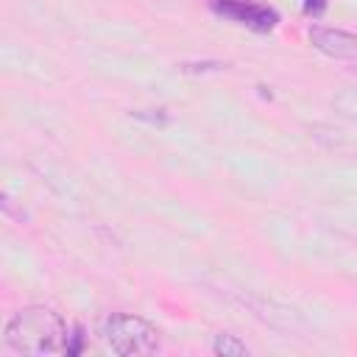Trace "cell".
Returning a JSON list of instances; mask_svg holds the SVG:
<instances>
[{
  "mask_svg": "<svg viewBox=\"0 0 357 357\" xmlns=\"http://www.w3.org/2000/svg\"><path fill=\"white\" fill-rule=\"evenodd\" d=\"M212 351H215L218 357H245L251 349H248L237 335L223 332V335H215V340H212Z\"/></svg>",
  "mask_w": 357,
  "mask_h": 357,
  "instance_id": "5",
  "label": "cell"
},
{
  "mask_svg": "<svg viewBox=\"0 0 357 357\" xmlns=\"http://www.w3.org/2000/svg\"><path fill=\"white\" fill-rule=\"evenodd\" d=\"M310 42L315 50L335 61H357V36L340 28H326V25H312L310 28Z\"/></svg>",
  "mask_w": 357,
  "mask_h": 357,
  "instance_id": "4",
  "label": "cell"
},
{
  "mask_svg": "<svg viewBox=\"0 0 357 357\" xmlns=\"http://www.w3.org/2000/svg\"><path fill=\"white\" fill-rule=\"evenodd\" d=\"M6 346L17 354L45 357L67 351L70 329L59 312L50 307H25L6 324Z\"/></svg>",
  "mask_w": 357,
  "mask_h": 357,
  "instance_id": "1",
  "label": "cell"
},
{
  "mask_svg": "<svg viewBox=\"0 0 357 357\" xmlns=\"http://www.w3.org/2000/svg\"><path fill=\"white\" fill-rule=\"evenodd\" d=\"M324 8H326V0H304V11L307 14H315L318 17Z\"/></svg>",
  "mask_w": 357,
  "mask_h": 357,
  "instance_id": "6",
  "label": "cell"
},
{
  "mask_svg": "<svg viewBox=\"0 0 357 357\" xmlns=\"http://www.w3.org/2000/svg\"><path fill=\"white\" fill-rule=\"evenodd\" d=\"M103 343L109 351L120 357H145L159 351V332L153 324H148L139 315H109L100 326Z\"/></svg>",
  "mask_w": 357,
  "mask_h": 357,
  "instance_id": "2",
  "label": "cell"
},
{
  "mask_svg": "<svg viewBox=\"0 0 357 357\" xmlns=\"http://www.w3.org/2000/svg\"><path fill=\"white\" fill-rule=\"evenodd\" d=\"M209 6L215 14L234 20L240 25H248L254 31H271L279 22V14L273 8L259 6V3H248V0H209Z\"/></svg>",
  "mask_w": 357,
  "mask_h": 357,
  "instance_id": "3",
  "label": "cell"
}]
</instances>
